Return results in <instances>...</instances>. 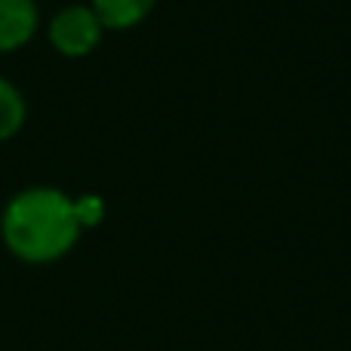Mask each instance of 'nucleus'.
<instances>
[{"instance_id": "obj_1", "label": "nucleus", "mask_w": 351, "mask_h": 351, "mask_svg": "<svg viewBox=\"0 0 351 351\" xmlns=\"http://www.w3.org/2000/svg\"><path fill=\"white\" fill-rule=\"evenodd\" d=\"M84 231L80 200L53 185L22 188L0 213V241L19 262L28 265L65 259Z\"/></svg>"}, {"instance_id": "obj_2", "label": "nucleus", "mask_w": 351, "mask_h": 351, "mask_svg": "<svg viewBox=\"0 0 351 351\" xmlns=\"http://www.w3.org/2000/svg\"><path fill=\"white\" fill-rule=\"evenodd\" d=\"M102 34L105 28L90 3L62 6L47 25L49 47L65 59H84V56L96 53V47L102 43Z\"/></svg>"}, {"instance_id": "obj_3", "label": "nucleus", "mask_w": 351, "mask_h": 351, "mask_svg": "<svg viewBox=\"0 0 351 351\" xmlns=\"http://www.w3.org/2000/svg\"><path fill=\"white\" fill-rule=\"evenodd\" d=\"M40 28L37 0H0V56L28 47Z\"/></svg>"}, {"instance_id": "obj_4", "label": "nucleus", "mask_w": 351, "mask_h": 351, "mask_svg": "<svg viewBox=\"0 0 351 351\" xmlns=\"http://www.w3.org/2000/svg\"><path fill=\"white\" fill-rule=\"evenodd\" d=\"M105 31H130L154 12L158 0H90Z\"/></svg>"}, {"instance_id": "obj_5", "label": "nucleus", "mask_w": 351, "mask_h": 351, "mask_svg": "<svg viewBox=\"0 0 351 351\" xmlns=\"http://www.w3.org/2000/svg\"><path fill=\"white\" fill-rule=\"evenodd\" d=\"M25 121H28V102L22 90L12 80L0 77V142L22 133Z\"/></svg>"}]
</instances>
